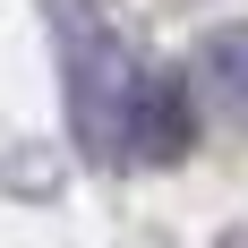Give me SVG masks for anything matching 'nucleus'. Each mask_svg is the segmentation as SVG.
<instances>
[{
    "label": "nucleus",
    "instance_id": "2",
    "mask_svg": "<svg viewBox=\"0 0 248 248\" xmlns=\"http://www.w3.org/2000/svg\"><path fill=\"white\" fill-rule=\"evenodd\" d=\"M197 77H205V94L248 128V26H214L205 34L197 43Z\"/></svg>",
    "mask_w": 248,
    "mask_h": 248
},
{
    "label": "nucleus",
    "instance_id": "1",
    "mask_svg": "<svg viewBox=\"0 0 248 248\" xmlns=\"http://www.w3.org/2000/svg\"><path fill=\"white\" fill-rule=\"evenodd\" d=\"M120 137L137 163H171V154H188V137H197V111H188V77L171 69H137L120 94Z\"/></svg>",
    "mask_w": 248,
    "mask_h": 248
}]
</instances>
